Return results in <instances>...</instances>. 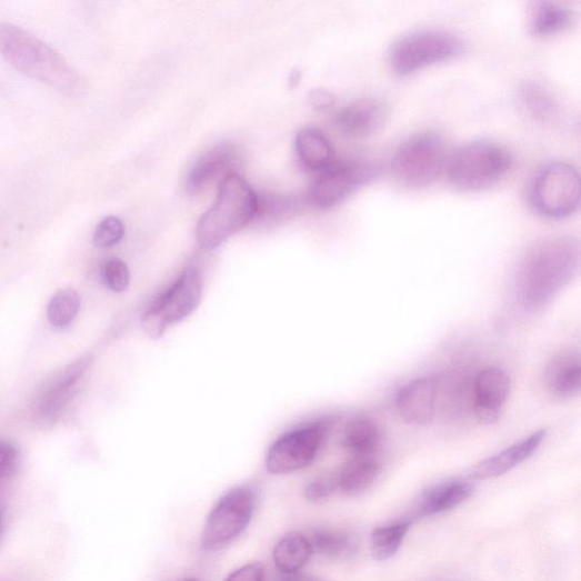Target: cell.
<instances>
[{
    "mask_svg": "<svg viewBox=\"0 0 581 581\" xmlns=\"http://www.w3.org/2000/svg\"><path fill=\"white\" fill-rule=\"evenodd\" d=\"M580 267V244L571 236H550L527 249L519 263L517 297L528 312L551 304L572 282Z\"/></svg>",
    "mask_w": 581,
    "mask_h": 581,
    "instance_id": "1",
    "label": "cell"
},
{
    "mask_svg": "<svg viewBox=\"0 0 581 581\" xmlns=\"http://www.w3.org/2000/svg\"><path fill=\"white\" fill-rule=\"evenodd\" d=\"M0 54L18 71L66 94L81 89L78 72L34 34L11 23H0Z\"/></svg>",
    "mask_w": 581,
    "mask_h": 581,
    "instance_id": "2",
    "label": "cell"
},
{
    "mask_svg": "<svg viewBox=\"0 0 581 581\" xmlns=\"http://www.w3.org/2000/svg\"><path fill=\"white\" fill-rule=\"evenodd\" d=\"M258 213V194L239 174L230 173L220 184L217 202L198 222L199 246L213 250L248 226Z\"/></svg>",
    "mask_w": 581,
    "mask_h": 581,
    "instance_id": "3",
    "label": "cell"
},
{
    "mask_svg": "<svg viewBox=\"0 0 581 581\" xmlns=\"http://www.w3.org/2000/svg\"><path fill=\"white\" fill-rule=\"evenodd\" d=\"M447 173L458 189L479 191L498 183L509 172L511 154L491 141H473L459 147L449 157Z\"/></svg>",
    "mask_w": 581,
    "mask_h": 581,
    "instance_id": "4",
    "label": "cell"
},
{
    "mask_svg": "<svg viewBox=\"0 0 581 581\" xmlns=\"http://www.w3.org/2000/svg\"><path fill=\"white\" fill-rule=\"evenodd\" d=\"M462 40L444 30H420L399 39L390 52V64L401 77L434 64L448 62L461 54Z\"/></svg>",
    "mask_w": 581,
    "mask_h": 581,
    "instance_id": "5",
    "label": "cell"
},
{
    "mask_svg": "<svg viewBox=\"0 0 581 581\" xmlns=\"http://www.w3.org/2000/svg\"><path fill=\"white\" fill-rule=\"evenodd\" d=\"M445 167V146L435 132L427 131L408 138L397 149L392 170L409 188H424L434 182Z\"/></svg>",
    "mask_w": 581,
    "mask_h": 581,
    "instance_id": "6",
    "label": "cell"
},
{
    "mask_svg": "<svg viewBox=\"0 0 581 581\" xmlns=\"http://www.w3.org/2000/svg\"><path fill=\"white\" fill-rule=\"evenodd\" d=\"M257 507V492L251 487H238L224 494L209 513L201 547L207 552L222 550L242 534Z\"/></svg>",
    "mask_w": 581,
    "mask_h": 581,
    "instance_id": "7",
    "label": "cell"
},
{
    "mask_svg": "<svg viewBox=\"0 0 581 581\" xmlns=\"http://www.w3.org/2000/svg\"><path fill=\"white\" fill-rule=\"evenodd\" d=\"M531 202L544 218L560 220L574 213L580 203V178L568 163L552 162L542 168L531 186Z\"/></svg>",
    "mask_w": 581,
    "mask_h": 581,
    "instance_id": "8",
    "label": "cell"
},
{
    "mask_svg": "<svg viewBox=\"0 0 581 581\" xmlns=\"http://www.w3.org/2000/svg\"><path fill=\"white\" fill-rule=\"evenodd\" d=\"M335 417H325L312 424L286 434L270 449L267 468L271 473L286 474L310 465L327 443Z\"/></svg>",
    "mask_w": 581,
    "mask_h": 581,
    "instance_id": "9",
    "label": "cell"
},
{
    "mask_svg": "<svg viewBox=\"0 0 581 581\" xmlns=\"http://www.w3.org/2000/svg\"><path fill=\"white\" fill-rule=\"evenodd\" d=\"M309 190V199L320 208H332L377 174L375 168L360 161H334L319 172Z\"/></svg>",
    "mask_w": 581,
    "mask_h": 581,
    "instance_id": "10",
    "label": "cell"
},
{
    "mask_svg": "<svg viewBox=\"0 0 581 581\" xmlns=\"http://www.w3.org/2000/svg\"><path fill=\"white\" fill-rule=\"evenodd\" d=\"M91 361L90 357L76 360L42 389L33 407V415L38 425L47 429L56 424L71 400L78 382L88 371Z\"/></svg>",
    "mask_w": 581,
    "mask_h": 581,
    "instance_id": "11",
    "label": "cell"
},
{
    "mask_svg": "<svg viewBox=\"0 0 581 581\" xmlns=\"http://www.w3.org/2000/svg\"><path fill=\"white\" fill-rule=\"evenodd\" d=\"M440 379L420 378L403 385L397 393L395 407L407 424L427 427L437 415Z\"/></svg>",
    "mask_w": 581,
    "mask_h": 581,
    "instance_id": "12",
    "label": "cell"
},
{
    "mask_svg": "<svg viewBox=\"0 0 581 581\" xmlns=\"http://www.w3.org/2000/svg\"><path fill=\"white\" fill-rule=\"evenodd\" d=\"M510 392L511 379L503 369L488 368L478 375L472 387V410L481 424L499 421Z\"/></svg>",
    "mask_w": 581,
    "mask_h": 581,
    "instance_id": "13",
    "label": "cell"
},
{
    "mask_svg": "<svg viewBox=\"0 0 581 581\" xmlns=\"http://www.w3.org/2000/svg\"><path fill=\"white\" fill-rule=\"evenodd\" d=\"M202 278L194 268L187 269L179 280L150 307L167 325L187 319L200 304Z\"/></svg>",
    "mask_w": 581,
    "mask_h": 581,
    "instance_id": "14",
    "label": "cell"
},
{
    "mask_svg": "<svg viewBox=\"0 0 581 581\" xmlns=\"http://www.w3.org/2000/svg\"><path fill=\"white\" fill-rule=\"evenodd\" d=\"M388 106L377 98L352 101L339 113L338 126L350 137L364 138L377 133L387 122Z\"/></svg>",
    "mask_w": 581,
    "mask_h": 581,
    "instance_id": "15",
    "label": "cell"
},
{
    "mask_svg": "<svg viewBox=\"0 0 581 581\" xmlns=\"http://www.w3.org/2000/svg\"><path fill=\"white\" fill-rule=\"evenodd\" d=\"M547 431H538L508 449L484 459L472 469V477L487 481L503 477L517 465L533 457L547 439Z\"/></svg>",
    "mask_w": 581,
    "mask_h": 581,
    "instance_id": "16",
    "label": "cell"
},
{
    "mask_svg": "<svg viewBox=\"0 0 581 581\" xmlns=\"http://www.w3.org/2000/svg\"><path fill=\"white\" fill-rule=\"evenodd\" d=\"M544 385L548 392L558 400H570L581 390L580 355L565 351L555 355L545 367Z\"/></svg>",
    "mask_w": 581,
    "mask_h": 581,
    "instance_id": "17",
    "label": "cell"
},
{
    "mask_svg": "<svg viewBox=\"0 0 581 581\" xmlns=\"http://www.w3.org/2000/svg\"><path fill=\"white\" fill-rule=\"evenodd\" d=\"M238 160V150L231 143H222L210 149L199 158L192 167L188 179L187 190L196 194L216 180L223 172L231 169Z\"/></svg>",
    "mask_w": 581,
    "mask_h": 581,
    "instance_id": "18",
    "label": "cell"
},
{
    "mask_svg": "<svg viewBox=\"0 0 581 581\" xmlns=\"http://www.w3.org/2000/svg\"><path fill=\"white\" fill-rule=\"evenodd\" d=\"M473 493V485L468 481L453 480L439 484L421 497L417 518L443 513L463 503Z\"/></svg>",
    "mask_w": 581,
    "mask_h": 581,
    "instance_id": "19",
    "label": "cell"
},
{
    "mask_svg": "<svg viewBox=\"0 0 581 581\" xmlns=\"http://www.w3.org/2000/svg\"><path fill=\"white\" fill-rule=\"evenodd\" d=\"M381 469L378 454L353 457L338 473L339 490L347 495L360 494L378 481Z\"/></svg>",
    "mask_w": 581,
    "mask_h": 581,
    "instance_id": "20",
    "label": "cell"
},
{
    "mask_svg": "<svg viewBox=\"0 0 581 581\" xmlns=\"http://www.w3.org/2000/svg\"><path fill=\"white\" fill-rule=\"evenodd\" d=\"M295 150L302 166L314 172H321L334 162L329 139L317 129L301 130L295 138Z\"/></svg>",
    "mask_w": 581,
    "mask_h": 581,
    "instance_id": "21",
    "label": "cell"
},
{
    "mask_svg": "<svg viewBox=\"0 0 581 581\" xmlns=\"http://www.w3.org/2000/svg\"><path fill=\"white\" fill-rule=\"evenodd\" d=\"M342 444L353 457L377 455L382 444V432L374 420L358 417L347 425Z\"/></svg>",
    "mask_w": 581,
    "mask_h": 581,
    "instance_id": "22",
    "label": "cell"
},
{
    "mask_svg": "<svg viewBox=\"0 0 581 581\" xmlns=\"http://www.w3.org/2000/svg\"><path fill=\"white\" fill-rule=\"evenodd\" d=\"M312 553L332 560H349L357 555L359 545L355 539L347 533L333 530H314L307 538Z\"/></svg>",
    "mask_w": 581,
    "mask_h": 581,
    "instance_id": "23",
    "label": "cell"
},
{
    "mask_svg": "<svg viewBox=\"0 0 581 581\" xmlns=\"http://www.w3.org/2000/svg\"><path fill=\"white\" fill-rule=\"evenodd\" d=\"M312 550L307 537L300 533L286 535L274 550V562L283 574L299 572L310 560Z\"/></svg>",
    "mask_w": 581,
    "mask_h": 581,
    "instance_id": "24",
    "label": "cell"
},
{
    "mask_svg": "<svg viewBox=\"0 0 581 581\" xmlns=\"http://www.w3.org/2000/svg\"><path fill=\"white\" fill-rule=\"evenodd\" d=\"M574 13L569 8L557 3H540L532 16V31L538 36H552L572 24Z\"/></svg>",
    "mask_w": 581,
    "mask_h": 581,
    "instance_id": "25",
    "label": "cell"
},
{
    "mask_svg": "<svg viewBox=\"0 0 581 581\" xmlns=\"http://www.w3.org/2000/svg\"><path fill=\"white\" fill-rule=\"evenodd\" d=\"M411 525V520H403L377 528L371 538V552L378 561L393 558L400 550Z\"/></svg>",
    "mask_w": 581,
    "mask_h": 581,
    "instance_id": "26",
    "label": "cell"
},
{
    "mask_svg": "<svg viewBox=\"0 0 581 581\" xmlns=\"http://www.w3.org/2000/svg\"><path fill=\"white\" fill-rule=\"evenodd\" d=\"M520 98L527 111L537 119L551 120L559 112L553 94L540 83H524L520 89Z\"/></svg>",
    "mask_w": 581,
    "mask_h": 581,
    "instance_id": "27",
    "label": "cell"
},
{
    "mask_svg": "<svg viewBox=\"0 0 581 581\" xmlns=\"http://www.w3.org/2000/svg\"><path fill=\"white\" fill-rule=\"evenodd\" d=\"M80 310V297L73 289H67L58 292L51 298L47 315L52 327L66 328L70 325Z\"/></svg>",
    "mask_w": 581,
    "mask_h": 581,
    "instance_id": "28",
    "label": "cell"
},
{
    "mask_svg": "<svg viewBox=\"0 0 581 581\" xmlns=\"http://www.w3.org/2000/svg\"><path fill=\"white\" fill-rule=\"evenodd\" d=\"M124 232V224L119 218H104L94 230L93 242L98 248H111L121 242Z\"/></svg>",
    "mask_w": 581,
    "mask_h": 581,
    "instance_id": "29",
    "label": "cell"
},
{
    "mask_svg": "<svg viewBox=\"0 0 581 581\" xmlns=\"http://www.w3.org/2000/svg\"><path fill=\"white\" fill-rule=\"evenodd\" d=\"M102 279L112 291L117 293L124 292L130 284V272L127 263L118 258L109 260L104 263Z\"/></svg>",
    "mask_w": 581,
    "mask_h": 581,
    "instance_id": "30",
    "label": "cell"
},
{
    "mask_svg": "<svg viewBox=\"0 0 581 581\" xmlns=\"http://www.w3.org/2000/svg\"><path fill=\"white\" fill-rule=\"evenodd\" d=\"M338 490V474L329 473L311 482L305 488L304 495L311 502H322L330 499Z\"/></svg>",
    "mask_w": 581,
    "mask_h": 581,
    "instance_id": "31",
    "label": "cell"
},
{
    "mask_svg": "<svg viewBox=\"0 0 581 581\" xmlns=\"http://www.w3.org/2000/svg\"><path fill=\"white\" fill-rule=\"evenodd\" d=\"M17 450L9 443L0 441V484H2L16 467Z\"/></svg>",
    "mask_w": 581,
    "mask_h": 581,
    "instance_id": "32",
    "label": "cell"
},
{
    "mask_svg": "<svg viewBox=\"0 0 581 581\" xmlns=\"http://www.w3.org/2000/svg\"><path fill=\"white\" fill-rule=\"evenodd\" d=\"M266 568L261 563H249L232 572L226 581H263Z\"/></svg>",
    "mask_w": 581,
    "mask_h": 581,
    "instance_id": "33",
    "label": "cell"
},
{
    "mask_svg": "<svg viewBox=\"0 0 581 581\" xmlns=\"http://www.w3.org/2000/svg\"><path fill=\"white\" fill-rule=\"evenodd\" d=\"M309 102L314 110L325 111L335 103V97L327 89H314L309 93Z\"/></svg>",
    "mask_w": 581,
    "mask_h": 581,
    "instance_id": "34",
    "label": "cell"
},
{
    "mask_svg": "<svg viewBox=\"0 0 581 581\" xmlns=\"http://www.w3.org/2000/svg\"><path fill=\"white\" fill-rule=\"evenodd\" d=\"M277 581H325L319 577L302 574L300 572L283 574Z\"/></svg>",
    "mask_w": 581,
    "mask_h": 581,
    "instance_id": "35",
    "label": "cell"
},
{
    "mask_svg": "<svg viewBox=\"0 0 581 581\" xmlns=\"http://www.w3.org/2000/svg\"><path fill=\"white\" fill-rule=\"evenodd\" d=\"M299 80H300V72H298V71L293 72L292 73V79L290 80L291 83L298 84Z\"/></svg>",
    "mask_w": 581,
    "mask_h": 581,
    "instance_id": "36",
    "label": "cell"
},
{
    "mask_svg": "<svg viewBox=\"0 0 581 581\" xmlns=\"http://www.w3.org/2000/svg\"><path fill=\"white\" fill-rule=\"evenodd\" d=\"M0 532H2V515H0Z\"/></svg>",
    "mask_w": 581,
    "mask_h": 581,
    "instance_id": "37",
    "label": "cell"
},
{
    "mask_svg": "<svg viewBox=\"0 0 581 581\" xmlns=\"http://www.w3.org/2000/svg\"><path fill=\"white\" fill-rule=\"evenodd\" d=\"M183 581H200V580H197V579H187V580H183Z\"/></svg>",
    "mask_w": 581,
    "mask_h": 581,
    "instance_id": "38",
    "label": "cell"
}]
</instances>
